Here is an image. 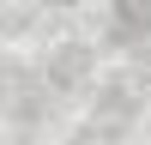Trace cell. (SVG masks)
<instances>
[{
  "label": "cell",
  "mask_w": 151,
  "mask_h": 145,
  "mask_svg": "<svg viewBox=\"0 0 151 145\" xmlns=\"http://www.w3.org/2000/svg\"><path fill=\"white\" fill-rule=\"evenodd\" d=\"M151 36V6L145 0H115L109 6V42H139Z\"/></svg>",
  "instance_id": "cell-1"
},
{
  "label": "cell",
  "mask_w": 151,
  "mask_h": 145,
  "mask_svg": "<svg viewBox=\"0 0 151 145\" xmlns=\"http://www.w3.org/2000/svg\"><path fill=\"white\" fill-rule=\"evenodd\" d=\"M85 72H91V48L85 42H60L55 55H48V85H60V91H73Z\"/></svg>",
  "instance_id": "cell-2"
}]
</instances>
